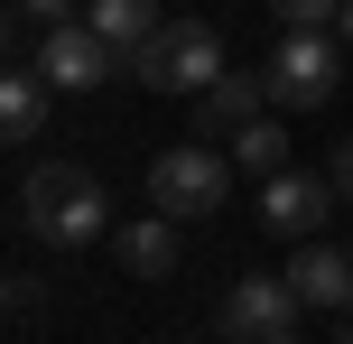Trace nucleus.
I'll return each instance as SVG.
<instances>
[{"instance_id": "nucleus-4", "label": "nucleus", "mask_w": 353, "mask_h": 344, "mask_svg": "<svg viewBox=\"0 0 353 344\" xmlns=\"http://www.w3.org/2000/svg\"><path fill=\"white\" fill-rule=\"evenodd\" d=\"M130 74H140L149 93H205L214 74H223V37H214L205 19H168V28L130 56Z\"/></svg>"}, {"instance_id": "nucleus-11", "label": "nucleus", "mask_w": 353, "mask_h": 344, "mask_svg": "<svg viewBox=\"0 0 353 344\" xmlns=\"http://www.w3.org/2000/svg\"><path fill=\"white\" fill-rule=\"evenodd\" d=\"M47 74H37V65H19L10 74V84H0V140H10V149H28L37 140V130H47Z\"/></svg>"}, {"instance_id": "nucleus-3", "label": "nucleus", "mask_w": 353, "mask_h": 344, "mask_svg": "<svg viewBox=\"0 0 353 344\" xmlns=\"http://www.w3.org/2000/svg\"><path fill=\"white\" fill-rule=\"evenodd\" d=\"M261 74H270V103L279 112H316L325 93H335V74H344V37L335 28H288Z\"/></svg>"}, {"instance_id": "nucleus-18", "label": "nucleus", "mask_w": 353, "mask_h": 344, "mask_svg": "<svg viewBox=\"0 0 353 344\" xmlns=\"http://www.w3.org/2000/svg\"><path fill=\"white\" fill-rule=\"evenodd\" d=\"M270 344H298V335H270Z\"/></svg>"}, {"instance_id": "nucleus-8", "label": "nucleus", "mask_w": 353, "mask_h": 344, "mask_svg": "<svg viewBox=\"0 0 353 344\" xmlns=\"http://www.w3.org/2000/svg\"><path fill=\"white\" fill-rule=\"evenodd\" d=\"M261 112H270V74H214V84L195 93V140L223 149L232 130H251Z\"/></svg>"}, {"instance_id": "nucleus-17", "label": "nucleus", "mask_w": 353, "mask_h": 344, "mask_svg": "<svg viewBox=\"0 0 353 344\" xmlns=\"http://www.w3.org/2000/svg\"><path fill=\"white\" fill-rule=\"evenodd\" d=\"M335 37H344V47H353V0H344V28H335Z\"/></svg>"}, {"instance_id": "nucleus-10", "label": "nucleus", "mask_w": 353, "mask_h": 344, "mask_svg": "<svg viewBox=\"0 0 353 344\" xmlns=\"http://www.w3.org/2000/svg\"><path fill=\"white\" fill-rule=\"evenodd\" d=\"M121 270H140V279H168L176 270V214H159V205H149L140 223H121Z\"/></svg>"}, {"instance_id": "nucleus-5", "label": "nucleus", "mask_w": 353, "mask_h": 344, "mask_svg": "<svg viewBox=\"0 0 353 344\" xmlns=\"http://www.w3.org/2000/svg\"><path fill=\"white\" fill-rule=\"evenodd\" d=\"M28 65H37V74H47V84H56V93H84V84H103V74H121V65H130V56H121V47H112V37H103V28H93V19H56V28H47V37H37V56H28Z\"/></svg>"}, {"instance_id": "nucleus-2", "label": "nucleus", "mask_w": 353, "mask_h": 344, "mask_svg": "<svg viewBox=\"0 0 353 344\" xmlns=\"http://www.w3.org/2000/svg\"><path fill=\"white\" fill-rule=\"evenodd\" d=\"M232 196V149H214V140H176L149 159V205L176 223H205L214 205Z\"/></svg>"}, {"instance_id": "nucleus-16", "label": "nucleus", "mask_w": 353, "mask_h": 344, "mask_svg": "<svg viewBox=\"0 0 353 344\" xmlns=\"http://www.w3.org/2000/svg\"><path fill=\"white\" fill-rule=\"evenodd\" d=\"M325 177H335V196L353 205V140H335V159H325Z\"/></svg>"}, {"instance_id": "nucleus-7", "label": "nucleus", "mask_w": 353, "mask_h": 344, "mask_svg": "<svg viewBox=\"0 0 353 344\" xmlns=\"http://www.w3.org/2000/svg\"><path fill=\"white\" fill-rule=\"evenodd\" d=\"M335 177H307V168H279V177L261 186V223L270 233H288V242H316V223L335 214Z\"/></svg>"}, {"instance_id": "nucleus-15", "label": "nucleus", "mask_w": 353, "mask_h": 344, "mask_svg": "<svg viewBox=\"0 0 353 344\" xmlns=\"http://www.w3.org/2000/svg\"><path fill=\"white\" fill-rule=\"evenodd\" d=\"M10 19H28V28H56V19H84V0H10Z\"/></svg>"}, {"instance_id": "nucleus-9", "label": "nucleus", "mask_w": 353, "mask_h": 344, "mask_svg": "<svg viewBox=\"0 0 353 344\" xmlns=\"http://www.w3.org/2000/svg\"><path fill=\"white\" fill-rule=\"evenodd\" d=\"M288 289H298L307 307H353V252H335V242H298Z\"/></svg>"}, {"instance_id": "nucleus-1", "label": "nucleus", "mask_w": 353, "mask_h": 344, "mask_svg": "<svg viewBox=\"0 0 353 344\" xmlns=\"http://www.w3.org/2000/svg\"><path fill=\"white\" fill-rule=\"evenodd\" d=\"M19 223H28L37 242H93V233H121V214H112V186L93 177L84 159H37L28 177H19Z\"/></svg>"}, {"instance_id": "nucleus-12", "label": "nucleus", "mask_w": 353, "mask_h": 344, "mask_svg": "<svg viewBox=\"0 0 353 344\" xmlns=\"http://www.w3.org/2000/svg\"><path fill=\"white\" fill-rule=\"evenodd\" d=\"M84 19H93V28H103L121 56H140L149 37L168 28V19H159V0H84Z\"/></svg>"}, {"instance_id": "nucleus-6", "label": "nucleus", "mask_w": 353, "mask_h": 344, "mask_svg": "<svg viewBox=\"0 0 353 344\" xmlns=\"http://www.w3.org/2000/svg\"><path fill=\"white\" fill-rule=\"evenodd\" d=\"M298 307H307V298L288 289V279H232L214 326H223L232 344H270V335H298Z\"/></svg>"}, {"instance_id": "nucleus-13", "label": "nucleus", "mask_w": 353, "mask_h": 344, "mask_svg": "<svg viewBox=\"0 0 353 344\" xmlns=\"http://www.w3.org/2000/svg\"><path fill=\"white\" fill-rule=\"evenodd\" d=\"M223 149H232V168H242V177H261V186H270V177H279V168H288V130L270 121V112H261V121H251V130H232Z\"/></svg>"}, {"instance_id": "nucleus-14", "label": "nucleus", "mask_w": 353, "mask_h": 344, "mask_svg": "<svg viewBox=\"0 0 353 344\" xmlns=\"http://www.w3.org/2000/svg\"><path fill=\"white\" fill-rule=\"evenodd\" d=\"M279 28H344V0H270Z\"/></svg>"}]
</instances>
